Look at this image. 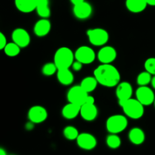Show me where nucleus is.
Instances as JSON below:
<instances>
[{"label": "nucleus", "mask_w": 155, "mask_h": 155, "mask_svg": "<svg viewBox=\"0 0 155 155\" xmlns=\"http://www.w3.org/2000/svg\"><path fill=\"white\" fill-rule=\"evenodd\" d=\"M94 77L98 84L105 87H114L120 82L119 71L111 64H101L94 70Z\"/></svg>", "instance_id": "f257e3e1"}, {"label": "nucleus", "mask_w": 155, "mask_h": 155, "mask_svg": "<svg viewBox=\"0 0 155 155\" xmlns=\"http://www.w3.org/2000/svg\"><path fill=\"white\" fill-rule=\"evenodd\" d=\"M127 117L133 120H139L145 114V106L136 98H130L124 101H118Z\"/></svg>", "instance_id": "f03ea898"}, {"label": "nucleus", "mask_w": 155, "mask_h": 155, "mask_svg": "<svg viewBox=\"0 0 155 155\" xmlns=\"http://www.w3.org/2000/svg\"><path fill=\"white\" fill-rule=\"evenodd\" d=\"M74 60V52L68 47H61L54 53V63L58 70L71 68Z\"/></svg>", "instance_id": "7ed1b4c3"}, {"label": "nucleus", "mask_w": 155, "mask_h": 155, "mask_svg": "<svg viewBox=\"0 0 155 155\" xmlns=\"http://www.w3.org/2000/svg\"><path fill=\"white\" fill-rule=\"evenodd\" d=\"M128 126L127 117L122 114H114L106 120V130L109 133L119 134L127 129Z\"/></svg>", "instance_id": "20e7f679"}, {"label": "nucleus", "mask_w": 155, "mask_h": 155, "mask_svg": "<svg viewBox=\"0 0 155 155\" xmlns=\"http://www.w3.org/2000/svg\"><path fill=\"white\" fill-rule=\"evenodd\" d=\"M89 42L95 46H104L109 39V33L103 28L89 29L86 31Z\"/></svg>", "instance_id": "39448f33"}, {"label": "nucleus", "mask_w": 155, "mask_h": 155, "mask_svg": "<svg viewBox=\"0 0 155 155\" xmlns=\"http://www.w3.org/2000/svg\"><path fill=\"white\" fill-rule=\"evenodd\" d=\"M75 60L81 62L83 64H89L95 60L96 54L91 47L87 45L80 46L74 52Z\"/></svg>", "instance_id": "423d86ee"}, {"label": "nucleus", "mask_w": 155, "mask_h": 155, "mask_svg": "<svg viewBox=\"0 0 155 155\" xmlns=\"http://www.w3.org/2000/svg\"><path fill=\"white\" fill-rule=\"evenodd\" d=\"M89 93L86 92L81 86H74L68 90L67 93V98L68 102L77 104L78 105H83L85 103Z\"/></svg>", "instance_id": "0eeeda50"}, {"label": "nucleus", "mask_w": 155, "mask_h": 155, "mask_svg": "<svg viewBox=\"0 0 155 155\" xmlns=\"http://www.w3.org/2000/svg\"><path fill=\"white\" fill-rule=\"evenodd\" d=\"M136 98L144 106H149L154 104V92L148 86H139L136 91Z\"/></svg>", "instance_id": "6e6552de"}, {"label": "nucleus", "mask_w": 155, "mask_h": 155, "mask_svg": "<svg viewBox=\"0 0 155 155\" xmlns=\"http://www.w3.org/2000/svg\"><path fill=\"white\" fill-rule=\"evenodd\" d=\"M76 141L79 148L85 151H92L95 149L98 144L95 136L89 133H80Z\"/></svg>", "instance_id": "1a4fd4ad"}, {"label": "nucleus", "mask_w": 155, "mask_h": 155, "mask_svg": "<svg viewBox=\"0 0 155 155\" xmlns=\"http://www.w3.org/2000/svg\"><path fill=\"white\" fill-rule=\"evenodd\" d=\"M28 120L33 124H39L46 120L48 111L41 105H34L31 107L27 114Z\"/></svg>", "instance_id": "9d476101"}, {"label": "nucleus", "mask_w": 155, "mask_h": 155, "mask_svg": "<svg viewBox=\"0 0 155 155\" xmlns=\"http://www.w3.org/2000/svg\"><path fill=\"white\" fill-rule=\"evenodd\" d=\"M117 56L116 49L110 45H104L97 54V58L101 64H111Z\"/></svg>", "instance_id": "9b49d317"}, {"label": "nucleus", "mask_w": 155, "mask_h": 155, "mask_svg": "<svg viewBox=\"0 0 155 155\" xmlns=\"http://www.w3.org/2000/svg\"><path fill=\"white\" fill-rule=\"evenodd\" d=\"M12 39L21 48H26L30 43V34L24 28L15 29L12 33Z\"/></svg>", "instance_id": "f8f14e48"}, {"label": "nucleus", "mask_w": 155, "mask_h": 155, "mask_svg": "<svg viewBox=\"0 0 155 155\" xmlns=\"http://www.w3.org/2000/svg\"><path fill=\"white\" fill-rule=\"evenodd\" d=\"M92 6L90 3L84 1L73 8L74 15L79 20H86L90 18L92 14Z\"/></svg>", "instance_id": "ddd939ff"}, {"label": "nucleus", "mask_w": 155, "mask_h": 155, "mask_svg": "<svg viewBox=\"0 0 155 155\" xmlns=\"http://www.w3.org/2000/svg\"><path fill=\"white\" fill-rule=\"evenodd\" d=\"M133 89L129 82H120L116 88V95L118 101H124L132 98Z\"/></svg>", "instance_id": "4468645a"}, {"label": "nucleus", "mask_w": 155, "mask_h": 155, "mask_svg": "<svg viewBox=\"0 0 155 155\" xmlns=\"http://www.w3.org/2000/svg\"><path fill=\"white\" fill-rule=\"evenodd\" d=\"M80 114L84 120L88 121V122L93 121L98 117V107L95 105V104L85 103L80 107Z\"/></svg>", "instance_id": "2eb2a0df"}, {"label": "nucleus", "mask_w": 155, "mask_h": 155, "mask_svg": "<svg viewBox=\"0 0 155 155\" xmlns=\"http://www.w3.org/2000/svg\"><path fill=\"white\" fill-rule=\"evenodd\" d=\"M51 24L48 18H41L37 21L33 27V33L36 36L44 37L49 33Z\"/></svg>", "instance_id": "dca6fc26"}, {"label": "nucleus", "mask_w": 155, "mask_h": 155, "mask_svg": "<svg viewBox=\"0 0 155 155\" xmlns=\"http://www.w3.org/2000/svg\"><path fill=\"white\" fill-rule=\"evenodd\" d=\"M128 138L130 142L135 145H141L145 141V133L139 127H134L129 132Z\"/></svg>", "instance_id": "f3484780"}, {"label": "nucleus", "mask_w": 155, "mask_h": 155, "mask_svg": "<svg viewBox=\"0 0 155 155\" xmlns=\"http://www.w3.org/2000/svg\"><path fill=\"white\" fill-rule=\"evenodd\" d=\"M80 107L77 104L68 102L65 104L61 110V114L64 118L67 120H73L77 117L80 112Z\"/></svg>", "instance_id": "a211bd4d"}, {"label": "nucleus", "mask_w": 155, "mask_h": 155, "mask_svg": "<svg viewBox=\"0 0 155 155\" xmlns=\"http://www.w3.org/2000/svg\"><path fill=\"white\" fill-rule=\"evenodd\" d=\"M17 9L22 13H30L36 10L37 0H15Z\"/></svg>", "instance_id": "6ab92c4d"}, {"label": "nucleus", "mask_w": 155, "mask_h": 155, "mask_svg": "<svg viewBox=\"0 0 155 155\" xmlns=\"http://www.w3.org/2000/svg\"><path fill=\"white\" fill-rule=\"evenodd\" d=\"M56 74L58 82L63 86H70L74 83V76L70 68L59 69Z\"/></svg>", "instance_id": "aec40b11"}, {"label": "nucleus", "mask_w": 155, "mask_h": 155, "mask_svg": "<svg viewBox=\"0 0 155 155\" xmlns=\"http://www.w3.org/2000/svg\"><path fill=\"white\" fill-rule=\"evenodd\" d=\"M148 6L146 0H126V7L132 13H140Z\"/></svg>", "instance_id": "412c9836"}, {"label": "nucleus", "mask_w": 155, "mask_h": 155, "mask_svg": "<svg viewBox=\"0 0 155 155\" xmlns=\"http://www.w3.org/2000/svg\"><path fill=\"white\" fill-rule=\"evenodd\" d=\"M98 83L95 77H86L82 80L81 83H80V86L81 87L86 91L87 93H90V92H93L95 89H96L97 86H98Z\"/></svg>", "instance_id": "4be33fe9"}, {"label": "nucleus", "mask_w": 155, "mask_h": 155, "mask_svg": "<svg viewBox=\"0 0 155 155\" xmlns=\"http://www.w3.org/2000/svg\"><path fill=\"white\" fill-rule=\"evenodd\" d=\"M37 15L41 18H48L51 15L48 1H37L36 8Z\"/></svg>", "instance_id": "5701e85b"}, {"label": "nucleus", "mask_w": 155, "mask_h": 155, "mask_svg": "<svg viewBox=\"0 0 155 155\" xmlns=\"http://www.w3.org/2000/svg\"><path fill=\"white\" fill-rule=\"evenodd\" d=\"M106 145L110 149H117L120 147L121 143V139L120 138V136H118V134H112L110 133L108 136L106 138Z\"/></svg>", "instance_id": "b1692460"}, {"label": "nucleus", "mask_w": 155, "mask_h": 155, "mask_svg": "<svg viewBox=\"0 0 155 155\" xmlns=\"http://www.w3.org/2000/svg\"><path fill=\"white\" fill-rule=\"evenodd\" d=\"M79 134V130L74 126H68L63 130L64 137L69 141L77 140Z\"/></svg>", "instance_id": "393cba45"}, {"label": "nucleus", "mask_w": 155, "mask_h": 155, "mask_svg": "<svg viewBox=\"0 0 155 155\" xmlns=\"http://www.w3.org/2000/svg\"><path fill=\"white\" fill-rule=\"evenodd\" d=\"M21 47L17 45L15 42H8L6 44L4 48L5 54L8 57H15L21 52Z\"/></svg>", "instance_id": "a878e982"}, {"label": "nucleus", "mask_w": 155, "mask_h": 155, "mask_svg": "<svg viewBox=\"0 0 155 155\" xmlns=\"http://www.w3.org/2000/svg\"><path fill=\"white\" fill-rule=\"evenodd\" d=\"M151 79H152V75L148 71H143L141 72L136 78V83L139 86H148V84L151 83Z\"/></svg>", "instance_id": "bb28decb"}, {"label": "nucleus", "mask_w": 155, "mask_h": 155, "mask_svg": "<svg viewBox=\"0 0 155 155\" xmlns=\"http://www.w3.org/2000/svg\"><path fill=\"white\" fill-rule=\"evenodd\" d=\"M58 71V69L54 62H48L45 64L42 68V74L46 77H51L54 74H57Z\"/></svg>", "instance_id": "cd10ccee"}, {"label": "nucleus", "mask_w": 155, "mask_h": 155, "mask_svg": "<svg viewBox=\"0 0 155 155\" xmlns=\"http://www.w3.org/2000/svg\"><path fill=\"white\" fill-rule=\"evenodd\" d=\"M145 71L152 76H155V58H149L147 59L144 64Z\"/></svg>", "instance_id": "c85d7f7f"}, {"label": "nucleus", "mask_w": 155, "mask_h": 155, "mask_svg": "<svg viewBox=\"0 0 155 155\" xmlns=\"http://www.w3.org/2000/svg\"><path fill=\"white\" fill-rule=\"evenodd\" d=\"M83 64L81 63V62L78 61H74V63L72 64V66H71V68H72L73 71H81L82 68H83Z\"/></svg>", "instance_id": "c756f323"}, {"label": "nucleus", "mask_w": 155, "mask_h": 155, "mask_svg": "<svg viewBox=\"0 0 155 155\" xmlns=\"http://www.w3.org/2000/svg\"><path fill=\"white\" fill-rule=\"evenodd\" d=\"M6 44H7V39L5 36L2 32H0V50L4 49Z\"/></svg>", "instance_id": "7c9ffc66"}, {"label": "nucleus", "mask_w": 155, "mask_h": 155, "mask_svg": "<svg viewBox=\"0 0 155 155\" xmlns=\"http://www.w3.org/2000/svg\"><path fill=\"white\" fill-rule=\"evenodd\" d=\"M71 1V2L74 5H78L80 4V3L83 2H84L85 0H70Z\"/></svg>", "instance_id": "2f4dec72"}, {"label": "nucleus", "mask_w": 155, "mask_h": 155, "mask_svg": "<svg viewBox=\"0 0 155 155\" xmlns=\"http://www.w3.org/2000/svg\"><path fill=\"white\" fill-rule=\"evenodd\" d=\"M148 5L155 6V0H146Z\"/></svg>", "instance_id": "473e14b6"}, {"label": "nucleus", "mask_w": 155, "mask_h": 155, "mask_svg": "<svg viewBox=\"0 0 155 155\" xmlns=\"http://www.w3.org/2000/svg\"><path fill=\"white\" fill-rule=\"evenodd\" d=\"M151 85L153 89H155V76H153L152 77V79H151Z\"/></svg>", "instance_id": "72a5a7b5"}, {"label": "nucleus", "mask_w": 155, "mask_h": 155, "mask_svg": "<svg viewBox=\"0 0 155 155\" xmlns=\"http://www.w3.org/2000/svg\"><path fill=\"white\" fill-rule=\"evenodd\" d=\"M0 155H8L5 150L3 148H1V147H0Z\"/></svg>", "instance_id": "f704fd0d"}, {"label": "nucleus", "mask_w": 155, "mask_h": 155, "mask_svg": "<svg viewBox=\"0 0 155 155\" xmlns=\"http://www.w3.org/2000/svg\"><path fill=\"white\" fill-rule=\"evenodd\" d=\"M37 1H48V0H37Z\"/></svg>", "instance_id": "c9c22d12"}, {"label": "nucleus", "mask_w": 155, "mask_h": 155, "mask_svg": "<svg viewBox=\"0 0 155 155\" xmlns=\"http://www.w3.org/2000/svg\"><path fill=\"white\" fill-rule=\"evenodd\" d=\"M154 107H155V98H154Z\"/></svg>", "instance_id": "e433bc0d"}]
</instances>
